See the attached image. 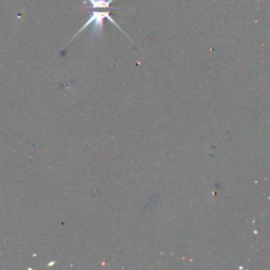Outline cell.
Instances as JSON below:
<instances>
[{
    "mask_svg": "<svg viewBox=\"0 0 270 270\" xmlns=\"http://www.w3.org/2000/svg\"><path fill=\"white\" fill-rule=\"evenodd\" d=\"M108 19V21L111 22L113 25H115L119 30H121V31H123V30L121 29V27H119L113 19L111 17V15H110V12H92L91 13V16H90L89 18V21L83 26V28L79 30V31L77 32V34L75 36H77L79 33L83 32L84 30L86 28H88L90 25H94V33H101L102 32V28H103V23H104V19Z\"/></svg>",
    "mask_w": 270,
    "mask_h": 270,
    "instance_id": "obj_1",
    "label": "cell"
}]
</instances>
